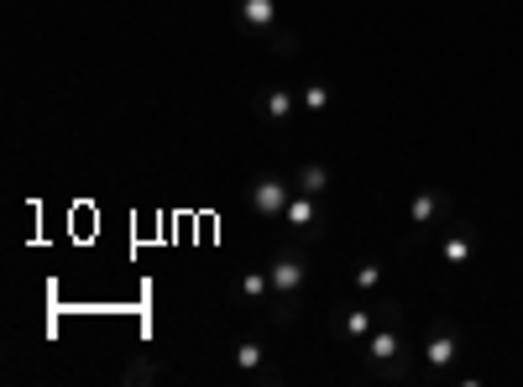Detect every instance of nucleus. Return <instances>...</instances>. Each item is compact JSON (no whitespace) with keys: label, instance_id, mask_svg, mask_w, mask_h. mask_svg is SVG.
<instances>
[{"label":"nucleus","instance_id":"obj_1","mask_svg":"<svg viewBox=\"0 0 523 387\" xmlns=\"http://www.w3.org/2000/svg\"><path fill=\"white\" fill-rule=\"evenodd\" d=\"M267 278H272L267 320H272V325H293V320H299V293H304V283H309V262H304L299 246L272 257V262H267Z\"/></svg>","mask_w":523,"mask_h":387},{"label":"nucleus","instance_id":"obj_2","mask_svg":"<svg viewBox=\"0 0 523 387\" xmlns=\"http://www.w3.org/2000/svg\"><path fill=\"white\" fill-rule=\"evenodd\" d=\"M288 199H293V178H283V173H257L246 184V204H252L257 220H283Z\"/></svg>","mask_w":523,"mask_h":387},{"label":"nucleus","instance_id":"obj_3","mask_svg":"<svg viewBox=\"0 0 523 387\" xmlns=\"http://www.w3.org/2000/svg\"><path fill=\"white\" fill-rule=\"evenodd\" d=\"M283 225L299 241H314L325 231V204H320V194H299L293 189V199H288V210H283Z\"/></svg>","mask_w":523,"mask_h":387},{"label":"nucleus","instance_id":"obj_4","mask_svg":"<svg viewBox=\"0 0 523 387\" xmlns=\"http://www.w3.org/2000/svg\"><path fill=\"white\" fill-rule=\"evenodd\" d=\"M424 367H429V377H445L450 367H456V356H461V335L450 330V325H435L429 330V340H424Z\"/></svg>","mask_w":523,"mask_h":387},{"label":"nucleus","instance_id":"obj_5","mask_svg":"<svg viewBox=\"0 0 523 387\" xmlns=\"http://www.w3.org/2000/svg\"><path fill=\"white\" fill-rule=\"evenodd\" d=\"M445 215H450V194L445 189H419L414 199H408V225H414L419 236H429Z\"/></svg>","mask_w":523,"mask_h":387},{"label":"nucleus","instance_id":"obj_6","mask_svg":"<svg viewBox=\"0 0 523 387\" xmlns=\"http://www.w3.org/2000/svg\"><path fill=\"white\" fill-rule=\"evenodd\" d=\"M236 21H241V32H272V27H283V0H236Z\"/></svg>","mask_w":523,"mask_h":387},{"label":"nucleus","instance_id":"obj_7","mask_svg":"<svg viewBox=\"0 0 523 387\" xmlns=\"http://www.w3.org/2000/svg\"><path fill=\"white\" fill-rule=\"evenodd\" d=\"M377 309L372 304H340V340H351V346H367V335L377 330Z\"/></svg>","mask_w":523,"mask_h":387},{"label":"nucleus","instance_id":"obj_8","mask_svg":"<svg viewBox=\"0 0 523 387\" xmlns=\"http://www.w3.org/2000/svg\"><path fill=\"white\" fill-rule=\"evenodd\" d=\"M408 346H403V325L398 320H388V325H377L372 335H367V361L372 367H382V361H398Z\"/></svg>","mask_w":523,"mask_h":387},{"label":"nucleus","instance_id":"obj_9","mask_svg":"<svg viewBox=\"0 0 523 387\" xmlns=\"http://www.w3.org/2000/svg\"><path fill=\"white\" fill-rule=\"evenodd\" d=\"M299 110H304V100H299V95H293V89H288V84H272V89H267V95H262V116H267L272 126H288L293 116H299Z\"/></svg>","mask_w":523,"mask_h":387},{"label":"nucleus","instance_id":"obj_10","mask_svg":"<svg viewBox=\"0 0 523 387\" xmlns=\"http://www.w3.org/2000/svg\"><path fill=\"white\" fill-rule=\"evenodd\" d=\"M236 299L252 304V309H267V304H272V278H267V267H246V272H241V278H236Z\"/></svg>","mask_w":523,"mask_h":387},{"label":"nucleus","instance_id":"obj_11","mask_svg":"<svg viewBox=\"0 0 523 387\" xmlns=\"http://www.w3.org/2000/svg\"><path fill=\"white\" fill-rule=\"evenodd\" d=\"M471 252H476V236L466 231V225H450L445 241H440V257H445L450 267H466V262H471Z\"/></svg>","mask_w":523,"mask_h":387},{"label":"nucleus","instance_id":"obj_12","mask_svg":"<svg viewBox=\"0 0 523 387\" xmlns=\"http://www.w3.org/2000/svg\"><path fill=\"white\" fill-rule=\"evenodd\" d=\"M293 189H299V194H330V168L325 163H304L299 173H293Z\"/></svg>","mask_w":523,"mask_h":387},{"label":"nucleus","instance_id":"obj_13","mask_svg":"<svg viewBox=\"0 0 523 387\" xmlns=\"http://www.w3.org/2000/svg\"><path fill=\"white\" fill-rule=\"evenodd\" d=\"M231 361H236V372H246V377H257V372H262V361H267V351L257 346V340H236V351H231Z\"/></svg>","mask_w":523,"mask_h":387},{"label":"nucleus","instance_id":"obj_14","mask_svg":"<svg viewBox=\"0 0 523 387\" xmlns=\"http://www.w3.org/2000/svg\"><path fill=\"white\" fill-rule=\"evenodd\" d=\"M299 100H304V110H309V116H325V110H330V100H335V95H330V84H325V79H309Z\"/></svg>","mask_w":523,"mask_h":387},{"label":"nucleus","instance_id":"obj_15","mask_svg":"<svg viewBox=\"0 0 523 387\" xmlns=\"http://www.w3.org/2000/svg\"><path fill=\"white\" fill-rule=\"evenodd\" d=\"M351 288H356V293H372V288H382V267H377V262H356V272H351Z\"/></svg>","mask_w":523,"mask_h":387},{"label":"nucleus","instance_id":"obj_16","mask_svg":"<svg viewBox=\"0 0 523 387\" xmlns=\"http://www.w3.org/2000/svg\"><path fill=\"white\" fill-rule=\"evenodd\" d=\"M262 42H267V48H272V53H299V37H293V32H283V27H272V32H262Z\"/></svg>","mask_w":523,"mask_h":387}]
</instances>
